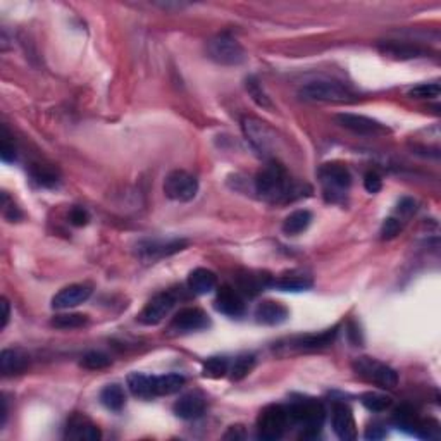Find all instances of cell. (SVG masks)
Segmentation results:
<instances>
[{
    "label": "cell",
    "instance_id": "1",
    "mask_svg": "<svg viewBox=\"0 0 441 441\" xmlns=\"http://www.w3.org/2000/svg\"><path fill=\"white\" fill-rule=\"evenodd\" d=\"M255 191L259 197L271 203L292 202L301 197L300 188L290 178L288 171L280 162L271 161L255 176Z\"/></svg>",
    "mask_w": 441,
    "mask_h": 441
},
{
    "label": "cell",
    "instance_id": "2",
    "mask_svg": "<svg viewBox=\"0 0 441 441\" xmlns=\"http://www.w3.org/2000/svg\"><path fill=\"white\" fill-rule=\"evenodd\" d=\"M290 426L295 424L300 429L301 440H314L321 435L324 421H326V409L319 400L301 397L292 402L288 407Z\"/></svg>",
    "mask_w": 441,
    "mask_h": 441
},
{
    "label": "cell",
    "instance_id": "3",
    "mask_svg": "<svg viewBox=\"0 0 441 441\" xmlns=\"http://www.w3.org/2000/svg\"><path fill=\"white\" fill-rule=\"evenodd\" d=\"M319 179L323 184V195L326 202L338 203L345 201L352 184V175L341 162H327L319 169Z\"/></svg>",
    "mask_w": 441,
    "mask_h": 441
},
{
    "label": "cell",
    "instance_id": "4",
    "mask_svg": "<svg viewBox=\"0 0 441 441\" xmlns=\"http://www.w3.org/2000/svg\"><path fill=\"white\" fill-rule=\"evenodd\" d=\"M352 369L359 378L384 390H391L398 384V372L374 357H357L352 362Z\"/></svg>",
    "mask_w": 441,
    "mask_h": 441
},
{
    "label": "cell",
    "instance_id": "5",
    "mask_svg": "<svg viewBox=\"0 0 441 441\" xmlns=\"http://www.w3.org/2000/svg\"><path fill=\"white\" fill-rule=\"evenodd\" d=\"M300 97L311 102H331V104H345L355 99L352 90L340 81L316 80L300 88Z\"/></svg>",
    "mask_w": 441,
    "mask_h": 441
},
{
    "label": "cell",
    "instance_id": "6",
    "mask_svg": "<svg viewBox=\"0 0 441 441\" xmlns=\"http://www.w3.org/2000/svg\"><path fill=\"white\" fill-rule=\"evenodd\" d=\"M290 428L288 407L274 403L261 410L257 417V436L266 441L280 440Z\"/></svg>",
    "mask_w": 441,
    "mask_h": 441
},
{
    "label": "cell",
    "instance_id": "7",
    "mask_svg": "<svg viewBox=\"0 0 441 441\" xmlns=\"http://www.w3.org/2000/svg\"><path fill=\"white\" fill-rule=\"evenodd\" d=\"M207 54L214 62L221 66H240L247 60V52L241 47L240 41L233 39L228 33L214 36L207 43Z\"/></svg>",
    "mask_w": 441,
    "mask_h": 441
},
{
    "label": "cell",
    "instance_id": "8",
    "mask_svg": "<svg viewBox=\"0 0 441 441\" xmlns=\"http://www.w3.org/2000/svg\"><path fill=\"white\" fill-rule=\"evenodd\" d=\"M243 126V133L247 140L250 142L252 149L259 154V156H271L276 147V133L267 126V123L257 119V118H243L241 121Z\"/></svg>",
    "mask_w": 441,
    "mask_h": 441
},
{
    "label": "cell",
    "instance_id": "9",
    "mask_svg": "<svg viewBox=\"0 0 441 441\" xmlns=\"http://www.w3.org/2000/svg\"><path fill=\"white\" fill-rule=\"evenodd\" d=\"M198 181L194 175L186 171L169 172L164 181V195L169 201L175 202H190L197 197Z\"/></svg>",
    "mask_w": 441,
    "mask_h": 441
},
{
    "label": "cell",
    "instance_id": "10",
    "mask_svg": "<svg viewBox=\"0 0 441 441\" xmlns=\"http://www.w3.org/2000/svg\"><path fill=\"white\" fill-rule=\"evenodd\" d=\"M178 304V293L176 292H162L157 293L156 297H152L147 305L143 307V311L138 314V321L143 326H157L171 314L172 308Z\"/></svg>",
    "mask_w": 441,
    "mask_h": 441
},
{
    "label": "cell",
    "instance_id": "11",
    "mask_svg": "<svg viewBox=\"0 0 441 441\" xmlns=\"http://www.w3.org/2000/svg\"><path fill=\"white\" fill-rule=\"evenodd\" d=\"M210 326V319L202 308L197 307H184L181 308L178 314L172 318L169 324V331L176 334L183 333H194V331L207 330Z\"/></svg>",
    "mask_w": 441,
    "mask_h": 441
},
{
    "label": "cell",
    "instance_id": "12",
    "mask_svg": "<svg viewBox=\"0 0 441 441\" xmlns=\"http://www.w3.org/2000/svg\"><path fill=\"white\" fill-rule=\"evenodd\" d=\"M186 245L188 243L184 240H143L138 243L137 254L140 255L142 261L154 262L169 257L172 254H178Z\"/></svg>",
    "mask_w": 441,
    "mask_h": 441
},
{
    "label": "cell",
    "instance_id": "13",
    "mask_svg": "<svg viewBox=\"0 0 441 441\" xmlns=\"http://www.w3.org/2000/svg\"><path fill=\"white\" fill-rule=\"evenodd\" d=\"M337 123L345 130L353 131L357 135H365V137H376V135L388 133V128L379 121L367 118L362 114H352V112H341L337 116Z\"/></svg>",
    "mask_w": 441,
    "mask_h": 441
},
{
    "label": "cell",
    "instance_id": "14",
    "mask_svg": "<svg viewBox=\"0 0 441 441\" xmlns=\"http://www.w3.org/2000/svg\"><path fill=\"white\" fill-rule=\"evenodd\" d=\"M331 421L337 436L343 441H352L357 438V426L353 412L345 402H334L331 410Z\"/></svg>",
    "mask_w": 441,
    "mask_h": 441
},
{
    "label": "cell",
    "instance_id": "15",
    "mask_svg": "<svg viewBox=\"0 0 441 441\" xmlns=\"http://www.w3.org/2000/svg\"><path fill=\"white\" fill-rule=\"evenodd\" d=\"M92 297V288L88 285H69L62 288L57 295L52 299V308L55 311H69L85 304Z\"/></svg>",
    "mask_w": 441,
    "mask_h": 441
},
{
    "label": "cell",
    "instance_id": "16",
    "mask_svg": "<svg viewBox=\"0 0 441 441\" xmlns=\"http://www.w3.org/2000/svg\"><path fill=\"white\" fill-rule=\"evenodd\" d=\"M214 305H216L217 312L228 316V318H241V316L245 314V311H247L245 300L241 299L240 293L228 285L221 286V288L217 290Z\"/></svg>",
    "mask_w": 441,
    "mask_h": 441
},
{
    "label": "cell",
    "instance_id": "17",
    "mask_svg": "<svg viewBox=\"0 0 441 441\" xmlns=\"http://www.w3.org/2000/svg\"><path fill=\"white\" fill-rule=\"evenodd\" d=\"M290 318V311L286 305L276 300H264L255 308V319L264 326H280Z\"/></svg>",
    "mask_w": 441,
    "mask_h": 441
},
{
    "label": "cell",
    "instance_id": "18",
    "mask_svg": "<svg viewBox=\"0 0 441 441\" xmlns=\"http://www.w3.org/2000/svg\"><path fill=\"white\" fill-rule=\"evenodd\" d=\"M337 334H338V327H333V330H326L319 334H305V337H297L288 341V348L300 350V352L327 348L330 345H333Z\"/></svg>",
    "mask_w": 441,
    "mask_h": 441
},
{
    "label": "cell",
    "instance_id": "19",
    "mask_svg": "<svg viewBox=\"0 0 441 441\" xmlns=\"http://www.w3.org/2000/svg\"><path fill=\"white\" fill-rule=\"evenodd\" d=\"M29 367V355L21 348H6L0 353V372L2 376L22 374Z\"/></svg>",
    "mask_w": 441,
    "mask_h": 441
},
{
    "label": "cell",
    "instance_id": "20",
    "mask_svg": "<svg viewBox=\"0 0 441 441\" xmlns=\"http://www.w3.org/2000/svg\"><path fill=\"white\" fill-rule=\"evenodd\" d=\"M175 414L179 419L194 421L203 416L205 412V398L201 393H186L175 403Z\"/></svg>",
    "mask_w": 441,
    "mask_h": 441
},
{
    "label": "cell",
    "instance_id": "21",
    "mask_svg": "<svg viewBox=\"0 0 441 441\" xmlns=\"http://www.w3.org/2000/svg\"><path fill=\"white\" fill-rule=\"evenodd\" d=\"M100 429L86 417L74 416L67 422L66 438L69 440H83V441H95L100 440Z\"/></svg>",
    "mask_w": 441,
    "mask_h": 441
},
{
    "label": "cell",
    "instance_id": "22",
    "mask_svg": "<svg viewBox=\"0 0 441 441\" xmlns=\"http://www.w3.org/2000/svg\"><path fill=\"white\" fill-rule=\"evenodd\" d=\"M217 286V276L216 273H212L210 269L205 267H197L190 273L188 276V288L191 290V293L195 295H207L212 290H216Z\"/></svg>",
    "mask_w": 441,
    "mask_h": 441
},
{
    "label": "cell",
    "instance_id": "23",
    "mask_svg": "<svg viewBox=\"0 0 441 441\" xmlns=\"http://www.w3.org/2000/svg\"><path fill=\"white\" fill-rule=\"evenodd\" d=\"M312 285H314L312 278L304 273H290L271 281V286L281 290V292H305V290H311Z\"/></svg>",
    "mask_w": 441,
    "mask_h": 441
},
{
    "label": "cell",
    "instance_id": "24",
    "mask_svg": "<svg viewBox=\"0 0 441 441\" xmlns=\"http://www.w3.org/2000/svg\"><path fill=\"white\" fill-rule=\"evenodd\" d=\"M379 50L383 54L390 55V57L400 59V60H409V59H417L424 55V50H421L419 47L410 43H398V41H386V43L379 45Z\"/></svg>",
    "mask_w": 441,
    "mask_h": 441
},
{
    "label": "cell",
    "instance_id": "25",
    "mask_svg": "<svg viewBox=\"0 0 441 441\" xmlns=\"http://www.w3.org/2000/svg\"><path fill=\"white\" fill-rule=\"evenodd\" d=\"M100 402L111 412H121L124 409V405H126V393H124L123 386L118 383L107 384L100 391Z\"/></svg>",
    "mask_w": 441,
    "mask_h": 441
},
{
    "label": "cell",
    "instance_id": "26",
    "mask_svg": "<svg viewBox=\"0 0 441 441\" xmlns=\"http://www.w3.org/2000/svg\"><path fill=\"white\" fill-rule=\"evenodd\" d=\"M128 388H130V391L135 397L142 398V400L156 398V393H154V376L133 372V374L128 376Z\"/></svg>",
    "mask_w": 441,
    "mask_h": 441
},
{
    "label": "cell",
    "instance_id": "27",
    "mask_svg": "<svg viewBox=\"0 0 441 441\" xmlns=\"http://www.w3.org/2000/svg\"><path fill=\"white\" fill-rule=\"evenodd\" d=\"M184 383H186V379L181 374H175V372L164 376H154V393H156V397L175 395L184 386Z\"/></svg>",
    "mask_w": 441,
    "mask_h": 441
},
{
    "label": "cell",
    "instance_id": "28",
    "mask_svg": "<svg viewBox=\"0 0 441 441\" xmlns=\"http://www.w3.org/2000/svg\"><path fill=\"white\" fill-rule=\"evenodd\" d=\"M312 222V214L308 210L300 209L290 214L285 221H283V233L288 236H297L300 233L307 231V228Z\"/></svg>",
    "mask_w": 441,
    "mask_h": 441
},
{
    "label": "cell",
    "instance_id": "29",
    "mask_svg": "<svg viewBox=\"0 0 441 441\" xmlns=\"http://www.w3.org/2000/svg\"><path fill=\"white\" fill-rule=\"evenodd\" d=\"M393 421H395V424L398 426V429H402V431H407V433H410V435L417 436L421 421L417 419L416 410H414L410 405L398 407V409L395 410V414H393Z\"/></svg>",
    "mask_w": 441,
    "mask_h": 441
},
{
    "label": "cell",
    "instance_id": "30",
    "mask_svg": "<svg viewBox=\"0 0 441 441\" xmlns=\"http://www.w3.org/2000/svg\"><path fill=\"white\" fill-rule=\"evenodd\" d=\"M229 372V360L226 357H210L203 362L202 376L209 379H221Z\"/></svg>",
    "mask_w": 441,
    "mask_h": 441
},
{
    "label": "cell",
    "instance_id": "31",
    "mask_svg": "<svg viewBox=\"0 0 441 441\" xmlns=\"http://www.w3.org/2000/svg\"><path fill=\"white\" fill-rule=\"evenodd\" d=\"M254 367L255 357L252 353H243V355H238L233 362L231 367H229V374H231L233 381H240V379L247 378Z\"/></svg>",
    "mask_w": 441,
    "mask_h": 441
},
{
    "label": "cell",
    "instance_id": "32",
    "mask_svg": "<svg viewBox=\"0 0 441 441\" xmlns=\"http://www.w3.org/2000/svg\"><path fill=\"white\" fill-rule=\"evenodd\" d=\"M50 324L57 330H80L88 324V316L85 314H57L52 318Z\"/></svg>",
    "mask_w": 441,
    "mask_h": 441
},
{
    "label": "cell",
    "instance_id": "33",
    "mask_svg": "<svg viewBox=\"0 0 441 441\" xmlns=\"http://www.w3.org/2000/svg\"><path fill=\"white\" fill-rule=\"evenodd\" d=\"M360 402L362 405L367 410H371V412H384V410L390 409L391 403H393L390 397H386V395L383 393H376V391H369V393L362 395Z\"/></svg>",
    "mask_w": 441,
    "mask_h": 441
},
{
    "label": "cell",
    "instance_id": "34",
    "mask_svg": "<svg viewBox=\"0 0 441 441\" xmlns=\"http://www.w3.org/2000/svg\"><path fill=\"white\" fill-rule=\"evenodd\" d=\"M245 88H247L248 95L252 97V100H254L259 107H262V109L274 107L273 102H271L269 97H267V93L262 90L261 83L257 81V78H254V76L247 78V81H245Z\"/></svg>",
    "mask_w": 441,
    "mask_h": 441
},
{
    "label": "cell",
    "instance_id": "35",
    "mask_svg": "<svg viewBox=\"0 0 441 441\" xmlns=\"http://www.w3.org/2000/svg\"><path fill=\"white\" fill-rule=\"evenodd\" d=\"M109 365H111V359L104 352L92 350L81 357V367L88 369V371H100V369H107Z\"/></svg>",
    "mask_w": 441,
    "mask_h": 441
},
{
    "label": "cell",
    "instance_id": "36",
    "mask_svg": "<svg viewBox=\"0 0 441 441\" xmlns=\"http://www.w3.org/2000/svg\"><path fill=\"white\" fill-rule=\"evenodd\" d=\"M440 92H441V86L440 83H421V85L414 86L412 90L409 92V97H412V99H417V100H426V99H436V97H440Z\"/></svg>",
    "mask_w": 441,
    "mask_h": 441
},
{
    "label": "cell",
    "instance_id": "37",
    "mask_svg": "<svg viewBox=\"0 0 441 441\" xmlns=\"http://www.w3.org/2000/svg\"><path fill=\"white\" fill-rule=\"evenodd\" d=\"M402 229H403V221L400 219V217L390 216L383 221L379 235H381V240H393L400 235Z\"/></svg>",
    "mask_w": 441,
    "mask_h": 441
},
{
    "label": "cell",
    "instance_id": "38",
    "mask_svg": "<svg viewBox=\"0 0 441 441\" xmlns=\"http://www.w3.org/2000/svg\"><path fill=\"white\" fill-rule=\"evenodd\" d=\"M33 178L39 181L40 184H43V186H54L57 183V176L52 171H48L47 168H41V165L33 169Z\"/></svg>",
    "mask_w": 441,
    "mask_h": 441
},
{
    "label": "cell",
    "instance_id": "39",
    "mask_svg": "<svg viewBox=\"0 0 441 441\" xmlns=\"http://www.w3.org/2000/svg\"><path fill=\"white\" fill-rule=\"evenodd\" d=\"M364 188H365V191H367V194H378V191L383 188L381 176H379L378 172H374V171L367 172V175L364 176Z\"/></svg>",
    "mask_w": 441,
    "mask_h": 441
},
{
    "label": "cell",
    "instance_id": "40",
    "mask_svg": "<svg viewBox=\"0 0 441 441\" xmlns=\"http://www.w3.org/2000/svg\"><path fill=\"white\" fill-rule=\"evenodd\" d=\"M69 222L73 226H78V228H81V226H86L90 222V214L88 210L83 209V207H73L69 212Z\"/></svg>",
    "mask_w": 441,
    "mask_h": 441
},
{
    "label": "cell",
    "instance_id": "41",
    "mask_svg": "<svg viewBox=\"0 0 441 441\" xmlns=\"http://www.w3.org/2000/svg\"><path fill=\"white\" fill-rule=\"evenodd\" d=\"M414 212H416V202H414L412 198H409V197L402 198L400 203H398V207H397V214L409 217V216H412Z\"/></svg>",
    "mask_w": 441,
    "mask_h": 441
},
{
    "label": "cell",
    "instance_id": "42",
    "mask_svg": "<svg viewBox=\"0 0 441 441\" xmlns=\"http://www.w3.org/2000/svg\"><path fill=\"white\" fill-rule=\"evenodd\" d=\"M386 429L384 428H381V426H378V424H374V426H369L367 429H365V440H372V441H376V440H383V438H386Z\"/></svg>",
    "mask_w": 441,
    "mask_h": 441
},
{
    "label": "cell",
    "instance_id": "43",
    "mask_svg": "<svg viewBox=\"0 0 441 441\" xmlns=\"http://www.w3.org/2000/svg\"><path fill=\"white\" fill-rule=\"evenodd\" d=\"M0 157H2L4 162H11L16 159V152H14V147L9 145L6 140L2 143V152H0Z\"/></svg>",
    "mask_w": 441,
    "mask_h": 441
},
{
    "label": "cell",
    "instance_id": "44",
    "mask_svg": "<svg viewBox=\"0 0 441 441\" xmlns=\"http://www.w3.org/2000/svg\"><path fill=\"white\" fill-rule=\"evenodd\" d=\"M0 307H2V324H0V327L6 330L7 323H9V318H11V305H9V301H7V299H2Z\"/></svg>",
    "mask_w": 441,
    "mask_h": 441
},
{
    "label": "cell",
    "instance_id": "45",
    "mask_svg": "<svg viewBox=\"0 0 441 441\" xmlns=\"http://www.w3.org/2000/svg\"><path fill=\"white\" fill-rule=\"evenodd\" d=\"M6 421H7V402L6 398H2V421H0V426H6Z\"/></svg>",
    "mask_w": 441,
    "mask_h": 441
}]
</instances>
